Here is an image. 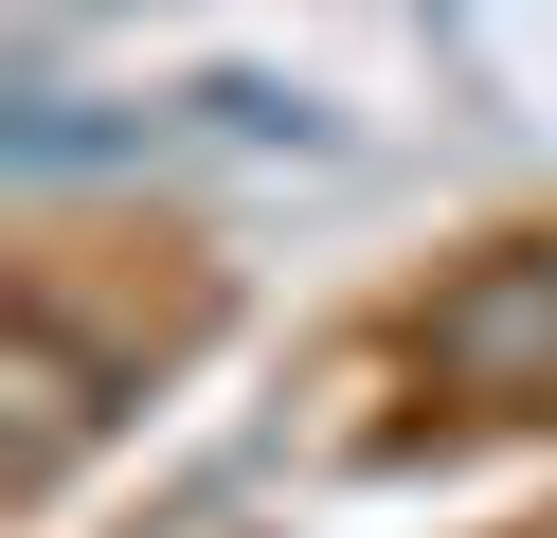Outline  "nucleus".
I'll return each instance as SVG.
<instances>
[]
</instances>
